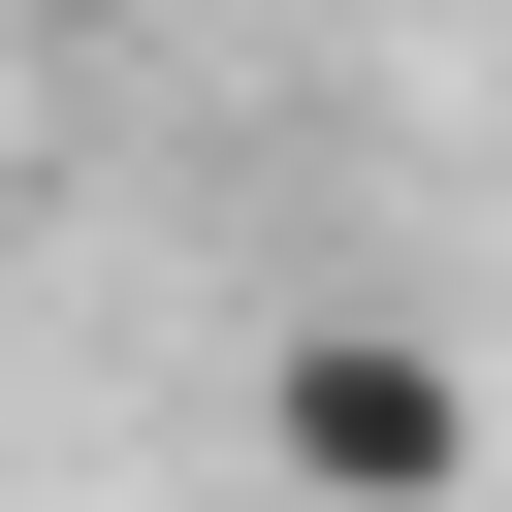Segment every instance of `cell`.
<instances>
[{"label":"cell","instance_id":"6da1fadb","mask_svg":"<svg viewBox=\"0 0 512 512\" xmlns=\"http://www.w3.org/2000/svg\"><path fill=\"white\" fill-rule=\"evenodd\" d=\"M256 480L288 512H480V384L416 320H256Z\"/></svg>","mask_w":512,"mask_h":512},{"label":"cell","instance_id":"7a4b0ae2","mask_svg":"<svg viewBox=\"0 0 512 512\" xmlns=\"http://www.w3.org/2000/svg\"><path fill=\"white\" fill-rule=\"evenodd\" d=\"M32 32H160V0H32Z\"/></svg>","mask_w":512,"mask_h":512}]
</instances>
